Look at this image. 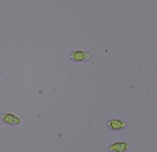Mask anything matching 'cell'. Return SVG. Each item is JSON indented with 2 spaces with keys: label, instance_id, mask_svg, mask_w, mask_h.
Returning <instances> with one entry per match:
<instances>
[{
  "label": "cell",
  "instance_id": "obj_3",
  "mask_svg": "<svg viewBox=\"0 0 157 152\" xmlns=\"http://www.w3.org/2000/svg\"><path fill=\"white\" fill-rule=\"evenodd\" d=\"M108 127L113 131H120L127 126L126 121L120 119H111L107 122Z\"/></svg>",
  "mask_w": 157,
  "mask_h": 152
},
{
  "label": "cell",
  "instance_id": "obj_4",
  "mask_svg": "<svg viewBox=\"0 0 157 152\" xmlns=\"http://www.w3.org/2000/svg\"><path fill=\"white\" fill-rule=\"evenodd\" d=\"M69 58L74 61L80 62L88 60L90 58V56L87 53L77 51L70 54Z\"/></svg>",
  "mask_w": 157,
  "mask_h": 152
},
{
  "label": "cell",
  "instance_id": "obj_2",
  "mask_svg": "<svg viewBox=\"0 0 157 152\" xmlns=\"http://www.w3.org/2000/svg\"><path fill=\"white\" fill-rule=\"evenodd\" d=\"M131 145L124 141H118L114 142L109 146L110 152H126L129 150Z\"/></svg>",
  "mask_w": 157,
  "mask_h": 152
},
{
  "label": "cell",
  "instance_id": "obj_5",
  "mask_svg": "<svg viewBox=\"0 0 157 152\" xmlns=\"http://www.w3.org/2000/svg\"><path fill=\"white\" fill-rule=\"evenodd\" d=\"M0 78H1V74H0Z\"/></svg>",
  "mask_w": 157,
  "mask_h": 152
},
{
  "label": "cell",
  "instance_id": "obj_1",
  "mask_svg": "<svg viewBox=\"0 0 157 152\" xmlns=\"http://www.w3.org/2000/svg\"><path fill=\"white\" fill-rule=\"evenodd\" d=\"M0 118L4 123L9 125H18L21 122L20 118L12 113H3Z\"/></svg>",
  "mask_w": 157,
  "mask_h": 152
}]
</instances>
